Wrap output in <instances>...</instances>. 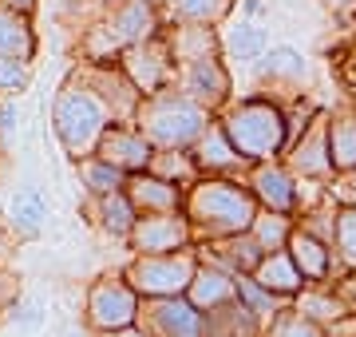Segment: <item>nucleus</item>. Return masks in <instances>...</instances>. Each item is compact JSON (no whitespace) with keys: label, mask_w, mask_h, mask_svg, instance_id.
I'll use <instances>...</instances> for the list:
<instances>
[{"label":"nucleus","mask_w":356,"mask_h":337,"mask_svg":"<svg viewBox=\"0 0 356 337\" xmlns=\"http://www.w3.org/2000/svg\"><path fill=\"white\" fill-rule=\"evenodd\" d=\"M337 262L344 266V274L356 270V207H337V238H332Z\"/></svg>","instance_id":"37"},{"label":"nucleus","mask_w":356,"mask_h":337,"mask_svg":"<svg viewBox=\"0 0 356 337\" xmlns=\"http://www.w3.org/2000/svg\"><path fill=\"white\" fill-rule=\"evenodd\" d=\"M329 155L332 171H356V104L329 111Z\"/></svg>","instance_id":"28"},{"label":"nucleus","mask_w":356,"mask_h":337,"mask_svg":"<svg viewBox=\"0 0 356 337\" xmlns=\"http://www.w3.org/2000/svg\"><path fill=\"white\" fill-rule=\"evenodd\" d=\"M28 84H32V64L0 56V100H16L20 91H28Z\"/></svg>","instance_id":"38"},{"label":"nucleus","mask_w":356,"mask_h":337,"mask_svg":"<svg viewBox=\"0 0 356 337\" xmlns=\"http://www.w3.org/2000/svg\"><path fill=\"white\" fill-rule=\"evenodd\" d=\"M182 214L191 219L194 242H222L234 234H250L254 219L261 214L254 191L245 179H198L186 187V207Z\"/></svg>","instance_id":"1"},{"label":"nucleus","mask_w":356,"mask_h":337,"mask_svg":"<svg viewBox=\"0 0 356 337\" xmlns=\"http://www.w3.org/2000/svg\"><path fill=\"white\" fill-rule=\"evenodd\" d=\"M151 175H159V179L166 182H175V187H194V182L202 179L198 175V163H194L191 151H154L151 159Z\"/></svg>","instance_id":"34"},{"label":"nucleus","mask_w":356,"mask_h":337,"mask_svg":"<svg viewBox=\"0 0 356 337\" xmlns=\"http://www.w3.org/2000/svg\"><path fill=\"white\" fill-rule=\"evenodd\" d=\"M107 127H111L107 107L72 76L64 88H60L56 104H51V131H56V139L64 147V155L83 163L88 155H95V147H99Z\"/></svg>","instance_id":"4"},{"label":"nucleus","mask_w":356,"mask_h":337,"mask_svg":"<svg viewBox=\"0 0 356 337\" xmlns=\"http://www.w3.org/2000/svg\"><path fill=\"white\" fill-rule=\"evenodd\" d=\"M8 318H13V325L20 334H40L44 322H48V313H44V306H40L36 298H20L13 310H8Z\"/></svg>","instance_id":"39"},{"label":"nucleus","mask_w":356,"mask_h":337,"mask_svg":"<svg viewBox=\"0 0 356 337\" xmlns=\"http://www.w3.org/2000/svg\"><path fill=\"white\" fill-rule=\"evenodd\" d=\"M127 198L135 203L139 214H175V210L186 207V191L175 187V182L159 179V175H151V171L131 175L127 179Z\"/></svg>","instance_id":"19"},{"label":"nucleus","mask_w":356,"mask_h":337,"mask_svg":"<svg viewBox=\"0 0 356 337\" xmlns=\"http://www.w3.org/2000/svg\"><path fill=\"white\" fill-rule=\"evenodd\" d=\"M206 262H214L222 270H229L234 278H250L257 274V266L266 262V250L257 246L254 234H234V238H222V242H202L198 246Z\"/></svg>","instance_id":"18"},{"label":"nucleus","mask_w":356,"mask_h":337,"mask_svg":"<svg viewBox=\"0 0 356 337\" xmlns=\"http://www.w3.org/2000/svg\"><path fill=\"white\" fill-rule=\"evenodd\" d=\"M79 182L91 198H103V195H115V191H127V175L119 167H111L107 159L99 155H88L79 163Z\"/></svg>","instance_id":"32"},{"label":"nucleus","mask_w":356,"mask_h":337,"mask_svg":"<svg viewBox=\"0 0 356 337\" xmlns=\"http://www.w3.org/2000/svg\"><path fill=\"white\" fill-rule=\"evenodd\" d=\"M214 119L218 116H210L206 107L186 100L178 88H166L159 95H147L139 104L135 127L147 135V143L154 151H194V143L210 131Z\"/></svg>","instance_id":"3"},{"label":"nucleus","mask_w":356,"mask_h":337,"mask_svg":"<svg viewBox=\"0 0 356 337\" xmlns=\"http://www.w3.org/2000/svg\"><path fill=\"white\" fill-rule=\"evenodd\" d=\"M191 155L198 163V175H206V179H245V171H250V163L234 151V143L226 139V131H222L218 119L210 123V131L202 139L194 143Z\"/></svg>","instance_id":"16"},{"label":"nucleus","mask_w":356,"mask_h":337,"mask_svg":"<svg viewBox=\"0 0 356 337\" xmlns=\"http://www.w3.org/2000/svg\"><path fill=\"white\" fill-rule=\"evenodd\" d=\"M139 306L143 298L131 290L127 278H99V282L88 290V310H83V322H88L91 334L111 337L119 329L139 322Z\"/></svg>","instance_id":"6"},{"label":"nucleus","mask_w":356,"mask_h":337,"mask_svg":"<svg viewBox=\"0 0 356 337\" xmlns=\"http://www.w3.org/2000/svg\"><path fill=\"white\" fill-rule=\"evenodd\" d=\"M76 79L95 95V100H99L103 107H107L111 123H135L143 95H139V88L127 79V72L119 68V60H115V64H79Z\"/></svg>","instance_id":"9"},{"label":"nucleus","mask_w":356,"mask_h":337,"mask_svg":"<svg viewBox=\"0 0 356 337\" xmlns=\"http://www.w3.org/2000/svg\"><path fill=\"white\" fill-rule=\"evenodd\" d=\"M261 337H329L321 325H313L305 318V313H297L293 310V301L285 306V310H277L273 318L266 322V334Z\"/></svg>","instance_id":"35"},{"label":"nucleus","mask_w":356,"mask_h":337,"mask_svg":"<svg viewBox=\"0 0 356 337\" xmlns=\"http://www.w3.org/2000/svg\"><path fill=\"white\" fill-rule=\"evenodd\" d=\"M8 219H13V230L20 238H36L44 219H48V198L40 187H20L13 195V207H8Z\"/></svg>","instance_id":"31"},{"label":"nucleus","mask_w":356,"mask_h":337,"mask_svg":"<svg viewBox=\"0 0 356 337\" xmlns=\"http://www.w3.org/2000/svg\"><path fill=\"white\" fill-rule=\"evenodd\" d=\"M254 76L273 88H301L309 79V60L289 44H269V52L254 64Z\"/></svg>","instance_id":"21"},{"label":"nucleus","mask_w":356,"mask_h":337,"mask_svg":"<svg viewBox=\"0 0 356 337\" xmlns=\"http://www.w3.org/2000/svg\"><path fill=\"white\" fill-rule=\"evenodd\" d=\"M269 52V32L257 20H238L222 32V56L226 60H238V64L254 68L261 56Z\"/></svg>","instance_id":"27"},{"label":"nucleus","mask_w":356,"mask_h":337,"mask_svg":"<svg viewBox=\"0 0 356 337\" xmlns=\"http://www.w3.org/2000/svg\"><path fill=\"white\" fill-rule=\"evenodd\" d=\"M329 285L337 290V294H341L344 306L356 313V270H353V274H341V278H337V282H329Z\"/></svg>","instance_id":"43"},{"label":"nucleus","mask_w":356,"mask_h":337,"mask_svg":"<svg viewBox=\"0 0 356 337\" xmlns=\"http://www.w3.org/2000/svg\"><path fill=\"white\" fill-rule=\"evenodd\" d=\"M269 13L266 0H242V20H261Z\"/></svg>","instance_id":"44"},{"label":"nucleus","mask_w":356,"mask_h":337,"mask_svg":"<svg viewBox=\"0 0 356 337\" xmlns=\"http://www.w3.org/2000/svg\"><path fill=\"white\" fill-rule=\"evenodd\" d=\"M186 298H191V306H198L202 313L214 310V306H226V301L238 298V278H234L229 270H222V266H214V262H206L202 254H198V274H194Z\"/></svg>","instance_id":"22"},{"label":"nucleus","mask_w":356,"mask_h":337,"mask_svg":"<svg viewBox=\"0 0 356 337\" xmlns=\"http://www.w3.org/2000/svg\"><path fill=\"white\" fill-rule=\"evenodd\" d=\"M40 0H0V8H8V13H20V16H32L36 13Z\"/></svg>","instance_id":"45"},{"label":"nucleus","mask_w":356,"mask_h":337,"mask_svg":"<svg viewBox=\"0 0 356 337\" xmlns=\"http://www.w3.org/2000/svg\"><path fill=\"white\" fill-rule=\"evenodd\" d=\"M332 16H344V13H356V0H321Z\"/></svg>","instance_id":"46"},{"label":"nucleus","mask_w":356,"mask_h":337,"mask_svg":"<svg viewBox=\"0 0 356 337\" xmlns=\"http://www.w3.org/2000/svg\"><path fill=\"white\" fill-rule=\"evenodd\" d=\"M175 88L186 100H194L198 107H206L210 116H222L234 104V72H229L226 56H210V60L182 64L175 76Z\"/></svg>","instance_id":"7"},{"label":"nucleus","mask_w":356,"mask_h":337,"mask_svg":"<svg viewBox=\"0 0 356 337\" xmlns=\"http://www.w3.org/2000/svg\"><path fill=\"white\" fill-rule=\"evenodd\" d=\"M154 4H163V8H166V4H170V0H154Z\"/></svg>","instance_id":"49"},{"label":"nucleus","mask_w":356,"mask_h":337,"mask_svg":"<svg viewBox=\"0 0 356 337\" xmlns=\"http://www.w3.org/2000/svg\"><path fill=\"white\" fill-rule=\"evenodd\" d=\"M20 301V282L8 270H0V313H8Z\"/></svg>","instance_id":"41"},{"label":"nucleus","mask_w":356,"mask_h":337,"mask_svg":"<svg viewBox=\"0 0 356 337\" xmlns=\"http://www.w3.org/2000/svg\"><path fill=\"white\" fill-rule=\"evenodd\" d=\"M95 155L107 159L111 167H119L123 175H143V171H151V159H154V147L147 143L135 123H111V127L103 131L99 147H95Z\"/></svg>","instance_id":"15"},{"label":"nucleus","mask_w":356,"mask_h":337,"mask_svg":"<svg viewBox=\"0 0 356 337\" xmlns=\"http://www.w3.org/2000/svg\"><path fill=\"white\" fill-rule=\"evenodd\" d=\"M353 104H356V91H353Z\"/></svg>","instance_id":"50"},{"label":"nucleus","mask_w":356,"mask_h":337,"mask_svg":"<svg viewBox=\"0 0 356 337\" xmlns=\"http://www.w3.org/2000/svg\"><path fill=\"white\" fill-rule=\"evenodd\" d=\"M293 310L305 313L313 325H321L325 334H332L341 322H348L353 318V310L341 301V294L332 290V285H305L297 298H293Z\"/></svg>","instance_id":"24"},{"label":"nucleus","mask_w":356,"mask_h":337,"mask_svg":"<svg viewBox=\"0 0 356 337\" xmlns=\"http://www.w3.org/2000/svg\"><path fill=\"white\" fill-rule=\"evenodd\" d=\"M285 250H289V258L297 262V270L305 274L309 285H329L344 274V266L337 262V250L325 246L321 238H313V234H305V230H293Z\"/></svg>","instance_id":"17"},{"label":"nucleus","mask_w":356,"mask_h":337,"mask_svg":"<svg viewBox=\"0 0 356 337\" xmlns=\"http://www.w3.org/2000/svg\"><path fill=\"white\" fill-rule=\"evenodd\" d=\"M111 337H151V334L139 329V325H127V329H119V334H111Z\"/></svg>","instance_id":"47"},{"label":"nucleus","mask_w":356,"mask_h":337,"mask_svg":"<svg viewBox=\"0 0 356 337\" xmlns=\"http://www.w3.org/2000/svg\"><path fill=\"white\" fill-rule=\"evenodd\" d=\"M293 230H297V219L293 214H273V210H261L250 226V234L257 238V246L266 250V254H277V250L289 246Z\"/></svg>","instance_id":"33"},{"label":"nucleus","mask_w":356,"mask_h":337,"mask_svg":"<svg viewBox=\"0 0 356 337\" xmlns=\"http://www.w3.org/2000/svg\"><path fill=\"white\" fill-rule=\"evenodd\" d=\"M166 48L175 56V64H194V60H210L222 56V32L210 24H166Z\"/></svg>","instance_id":"20"},{"label":"nucleus","mask_w":356,"mask_h":337,"mask_svg":"<svg viewBox=\"0 0 356 337\" xmlns=\"http://www.w3.org/2000/svg\"><path fill=\"white\" fill-rule=\"evenodd\" d=\"M103 24L119 40V48L127 52L135 44H147V40H159L166 32V13L163 4L154 0H103Z\"/></svg>","instance_id":"8"},{"label":"nucleus","mask_w":356,"mask_h":337,"mask_svg":"<svg viewBox=\"0 0 356 337\" xmlns=\"http://www.w3.org/2000/svg\"><path fill=\"white\" fill-rule=\"evenodd\" d=\"M64 337H99V334H91V329H72V334H64Z\"/></svg>","instance_id":"48"},{"label":"nucleus","mask_w":356,"mask_h":337,"mask_svg":"<svg viewBox=\"0 0 356 337\" xmlns=\"http://www.w3.org/2000/svg\"><path fill=\"white\" fill-rule=\"evenodd\" d=\"M127 246L135 250V258H154V254H178V250L194 246L191 219L175 210V214H139L135 230H131Z\"/></svg>","instance_id":"12"},{"label":"nucleus","mask_w":356,"mask_h":337,"mask_svg":"<svg viewBox=\"0 0 356 337\" xmlns=\"http://www.w3.org/2000/svg\"><path fill=\"white\" fill-rule=\"evenodd\" d=\"M329 198L337 203V207H356V171L332 175V182H329Z\"/></svg>","instance_id":"40"},{"label":"nucleus","mask_w":356,"mask_h":337,"mask_svg":"<svg viewBox=\"0 0 356 337\" xmlns=\"http://www.w3.org/2000/svg\"><path fill=\"white\" fill-rule=\"evenodd\" d=\"M257 282L266 285L269 294H277L281 301H293L301 290H305V274L297 270V262L289 258V250H277V254H266V262L257 266L254 274Z\"/></svg>","instance_id":"26"},{"label":"nucleus","mask_w":356,"mask_h":337,"mask_svg":"<svg viewBox=\"0 0 356 337\" xmlns=\"http://www.w3.org/2000/svg\"><path fill=\"white\" fill-rule=\"evenodd\" d=\"M226 139L234 143V151L257 167V163H273V159L285 155L289 147V119H285V104L273 100V95H242L218 116Z\"/></svg>","instance_id":"2"},{"label":"nucleus","mask_w":356,"mask_h":337,"mask_svg":"<svg viewBox=\"0 0 356 337\" xmlns=\"http://www.w3.org/2000/svg\"><path fill=\"white\" fill-rule=\"evenodd\" d=\"M135 325L151 337H202V310L191 298H143Z\"/></svg>","instance_id":"14"},{"label":"nucleus","mask_w":356,"mask_h":337,"mask_svg":"<svg viewBox=\"0 0 356 337\" xmlns=\"http://www.w3.org/2000/svg\"><path fill=\"white\" fill-rule=\"evenodd\" d=\"M238 301H242V306H250L261 322H269L277 310H285V306H289V301H281L277 294H269V290L257 282L254 274H250V278H238Z\"/></svg>","instance_id":"36"},{"label":"nucleus","mask_w":356,"mask_h":337,"mask_svg":"<svg viewBox=\"0 0 356 337\" xmlns=\"http://www.w3.org/2000/svg\"><path fill=\"white\" fill-rule=\"evenodd\" d=\"M91 214H95V226H99L107 238H119V242H127L131 230H135V222H139V210H135V203L127 198V191L91 198Z\"/></svg>","instance_id":"25"},{"label":"nucleus","mask_w":356,"mask_h":337,"mask_svg":"<svg viewBox=\"0 0 356 337\" xmlns=\"http://www.w3.org/2000/svg\"><path fill=\"white\" fill-rule=\"evenodd\" d=\"M194 274H198V250L178 254H154V258H131L123 278L139 298H186Z\"/></svg>","instance_id":"5"},{"label":"nucleus","mask_w":356,"mask_h":337,"mask_svg":"<svg viewBox=\"0 0 356 337\" xmlns=\"http://www.w3.org/2000/svg\"><path fill=\"white\" fill-rule=\"evenodd\" d=\"M261 334H266V322L238 298L202 313V337H261Z\"/></svg>","instance_id":"23"},{"label":"nucleus","mask_w":356,"mask_h":337,"mask_svg":"<svg viewBox=\"0 0 356 337\" xmlns=\"http://www.w3.org/2000/svg\"><path fill=\"white\" fill-rule=\"evenodd\" d=\"M119 68L127 72V79L139 88L143 100L175 88V76H178V64H175V56H170V48H166V36L127 48V52L119 56Z\"/></svg>","instance_id":"11"},{"label":"nucleus","mask_w":356,"mask_h":337,"mask_svg":"<svg viewBox=\"0 0 356 337\" xmlns=\"http://www.w3.org/2000/svg\"><path fill=\"white\" fill-rule=\"evenodd\" d=\"M16 123H20V107H16V100H0V139H8L16 131Z\"/></svg>","instance_id":"42"},{"label":"nucleus","mask_w":356,"mask_h":337,"mask_svg":"<svg viewBox=\"0 0 356 337\" xmlns=\"http://www.w3.org/2000/svg\"><path fill=\"white\" fill-rule=\"evenodd\" d=\"M245 187L254 191L257 207L273 210V214H293V219H297V210H301V203H305V191H301L305 182L293 175L285 159L250 167L245 171Z\"/></svg>","instance_id":"10"},{"label":"nucleus","mask_w":356,"mask_h":337,"mask_svg":"<svg viewBox=\"0 0 356 337\" xmlns=\"http://www.w3.org/2000/svg\"><path fill=\"white\" fill-rule=\"evenodd\" d=\"M238 0H170L166 4V20L170 24H210L222 28L234 16Z\"/></svg>","instance_id":"30"},{"label":"nucleus","mask_w":356,"mask_h":337,"mask_svg":"<svg viewBox=\"0 0 356 337\" xmlns=\"http://www.w3.org/2000/svg\"><path fill=\"white\" fill-rule=\"evenodd\" d=\"M36 48H40V40H36V28H32V16L0 8V56H13V60L32 64Z\"/></svg>","instance_id":"29"},{"label":"nucleus","mask_w":356,"mask_h":337,"mask_svg":"<svg viewBox=\"0 0 356 337\" xmlns=\"http://www.w3.org/2000/svg\"><path fill=\"white\" fill-rule=\"evenodd\" d=\"M285 163H289V171L301 182H313V187L329 191L332 175H337L332 171V155H329V111H321L313 119V127L285 151Z\"/></svg>","instance_id":"13"}]
</instances>
